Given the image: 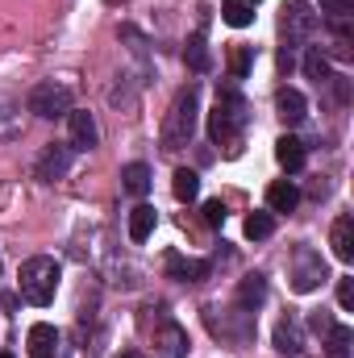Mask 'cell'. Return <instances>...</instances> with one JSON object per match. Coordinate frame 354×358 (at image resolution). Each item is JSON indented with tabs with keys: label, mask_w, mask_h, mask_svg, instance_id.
<instances>
[{
	"label": "cell",
	"mask_w": 354,
	"mask_h": 358,
	"mask_svg": "<svg viewBox=\"0 0 354 358\" xmlns=\"http://www.w3.org/2000/svg\"><path fill=\"white\" fill-rule=\"evenodd\" d=\"M0 358H13V355H4V350H0Z\"/></svg>",
	"instance_id": "30"
},
{
	"label": "cell",
	"mask_w": 354,
	"mask_h": 358,
	"mask_svg": "<svg viewBox=\"0 0 354 358\" xmlns=\"http://www.w3.org/2000/svg\"><path fill=\"white\" fill-rule=\"evenodd\" d=\"M304 76L309 80H330V59H325V50L321 46H309V55H304Z\"/></svg>",
	"instance_id": "25"
},
{
	"label": "cell",
	"mask_w": 354,
	"mask_h": 358,
	"mask_svg": "<svg viewBox=\"0 0 354 358\" xmlns=\"http://www.w3.org/2000/svg\"><path fill=\"white\" fill-rule=\"evenodd\" d=\"M29 113H38L42 121L67 117V113H71V88L59 84V80H42L38 88L29 92Z\"/></svg>",
	"instance_id": "4"
},
{
	"label": "cell",
	"mask_w": 354,
	"mask_h": 358,
	"mask_svg": "<svg viewBox=\"0 0 354 358\" xmlns=\"http://www.w3.org/2000/svg\"><path fill=\"white\" fill-rule=\"evenodd\" d=\"M183 63L192 71H208V46H204V34H192L187 46H183Z\"/></svg>",
	"instance_id": "21"
},
{
	"label": "cell",
	"mask_w": 354,
	"mask_h": 358,
	"mask_svg": "<svg viewBox=\"0 0 354 358\" xmlns=\"http://www.w3.org/2000/svg\"><path fill=\"white\" fill-rule=\"evenodd\" d=\"M71 171V146H46L42 150V159H38V179L42 183H55V179H63Z\"/></svg>",
	"instance_id": "7"
},
{
	"label": "cell",
	"mask_w": 354,
	"mask_h": 358,
	"mask_svg": "<svg viewBox=\"0 0 354 358\" xmlns=\"http://www.w3.org/2000/svg\"><path fill=\"white\" fill-rule=\"evenodd\" d=\"M275 113H279L283 125H300V121L309 117V100L296 88H279L275 92Z\"/></svg>",
	"instance_id": "9"
},
{
	"label": "cell",
	"mask_w": 354,
	"mask_h": 358,
	"mask_svg": "<svg viewBox=\"0 0 354 358\" xmlns=\"http://www.w3.org/2000/svg\"><path fill=\"white\" fill-rule=\"evenodd\" d=\"M167 271L183 279V283H200L208 275V263L204 259H183V255H167Z\"/></svg>",
	"instance_id": "13"
},
{
	"label": "cell",
	"mask_w": 354,
	"mask_h": 358,
	"mask_svg": "<svg viewBox=\"0 0 354 358\" xmlns=\"http://www.w3.org/2000/svg\"><path fill=\"white\" fill-rule=\"evenodd\" d=\"M196 113H200V92H196V84H187V88L171 100L167 117H163V129H159L163 150H179V146L192 142V134H196Z\"/></svg>",
	"instance_id": "1"
},
{
	"label": "cell",
	"mask_w": 354,
	"mask_h": 358,
	"mask_svg": "<svg viewBox=\"0 0 354 358\" xmlns=\"http://www.w3.org/2000/svg\"><path fill=\"white\" fill-rule=\"evenodd\" d=\"M271 234H275V217H271V213H250V217H246V238H250V242H263Z\"/></svg>",
	"instance_id": "26"
},
{
	"label": "cell",
	"mask_w": 354,
	"mask_h": 358,
	"mask_svg": "<svg viewBox=\"0 0 354 358\" xmlns=\"http://www.w3.org/2000/svg\"><path fill=\"white\" fill-rule=\"evenodd\" d=\"M279 29H283L288 42H304V38H313V29H317V13H313V4H304V0H288V4H283V17H279Z\"/></svg>",
	"instance_id": "5"
},
{
	"label": "cell",
	"mask_w": 354,
	"mask_h": 358,
	"mask_svg": "<svg viewBox=\"0 0 354 358\" xmlns=\"http://www.w3.org/2000/svg\"><path fill=\"white\" fill-rule=\"evenodd\" d=\"M204 221H208V225H225V204H221V200H208V204H204Z\"/></svg>",
	"instance_id": "29"
},
{
	"label": "cell",
	"mask_w": 354,
	"mask_h": 358,
	"mask_svg": "<svg viewBox=\"0 0 354 358\" xmlns=\"http://www.w3.org/2000/svg\"><path fill=\"white\" fill-rule=\"evenodd\" d=\"M275 350L288 358H296L304 350V329H300V321H292V317H283L279 325H275Z\"/></svg>",
	"instance_id": "12"
},
{
	"label": "cell",
	"mask_w": 354,
	"mask_h": 358,
	"mask_svg": "<svg viewBox=\"0 0 354 358\" xmlns=\"http://www.w3.org/2000/svg\"><path fill=\"white\" fill-rule=\"evenodd\" d=\"M275 159H279V167H283V171H300V167H304V142L283 134V138L275 142Z\"/></svg>",
	"instance_id": "14"
},
{
	"label": "cell",
	"mask_w": 354,
	"mask_h": 358,
	"mask_svg": "<svg viewBox=\"0 0 354 358\" xmlns=\"http://www.w3.org/2000/svg\"><path fill=\"white\" fill-rule=\"evenodd\" d=\"M159 346H163L171 358H183V355H187V334L179 329L176 321H167V325L159 329Z\"/></svg>",
	"instance_id": "19"
},
{
	"label": "cell",
	"mask_w": 354,
	"mask_h": 358,
	"mask_svg": "<svg viewBox=\"0 0 354 358\" xmlns=\"http://www.w3.org/2000/svg\"><path fill=\"white\" fill-rule=\"evenodd\" d=\"M300 204V187L292 179H275L267 187V213H292Z\"/></svg>",
	"instance_id": "11"
},
{
	"label": "cell",
	"mask_w": 354,
	"mask_h": 358,
	"mask_svg": "<svg viewBox=\"0 0 354 358\" xmlns=\"http://www.w3.org/2000/svg\"><path fill=\"white\" fill-rule=\"evenodd\" d=\"M338 304H342L346 313L354 308V279H351V275H342V279H338Z\"/></svg>",
	"instance_id": "28"
},
{
	"label": "cell",
	"mask_w": 354,
	"mask_h": 358,
	"mask_svg": "<svg viewBox=\"0 0 354 358\" xmlns=\"http://www.w3.org/2000/svg\"><path fill=\"white\" fill-rule=\"evenodd\" d=\"M330 246H334V255H338L342 263H354V217L351 213H342V217L334 221V229H330Z\"/></svg>",
	"instance_id": "10"
},
{
	"label": "cell",
	"mask_w": 354,
	"mask_h": 358,
	"mask_svg": "<svg viewBox=\"0 0 354 358\" xmlns=\"http://www.w3.org/2000/svg\"><path fill=\"white\" fill-rule=\"evenodd\" d=\"M171 192H176V200H196L200 196V176L196 171H187V167H179L176 176H171Z\"/></svg>",
	"instance_id": "20"
},
{
	"label": "cell",
	"mask_w": 354,
	"mask_h": 358,
	"mask_svg": "<svg viewBox=\"0 0 354 358\" xmlns=\"http://www.w3.org/2000/svg\"><path fill=\"white\" fill-rule=\"evenodd\" d=\"M267 300V279L263 275H246L242 283H238V304L242 308H259Z\"/></svg>",
	"instance_id": "18"
},
{
	"label": "cell",
	"mask_w": 354,
	"mask_h": 358,
	"mask_svg": "<svg viewBox=\"0 0 354 358\" xmlns=\"http://www.w3.org/2000/svg\"><path fill=\"white\" fill-rule=\"evenodd\" d=\"M321 13H325L334 25H346V17H351V0H321Z\"/></svg>",
	"instance_id": "27"
},
{
	"label": "cell",
	"mask_w": 354,
	"mask_h": 358,
	"mask_svg": "<svg viewBox=\"0 0 354 358\" xmlns=\"http://www.w3.org/2000/svg\"><path fill=\"white\" fill-rule=\"evenodd\" d=\"M221 17H225V25H234V29H246V25L255 21V4H246V0H229Z\"/></svg>",
	"instance_id": "23"
},
{
	"label": "cell",
	"mask_w": 354,
	"mask_h": 358,
	"mask_svg": "<svg viewBox=\"0 0 354 358\" xmlns=\"http://www.w3.org/2000/svg\"><path fill=\"white\" fill-rule=\"evenodd\" d=\"M250 67H255V46H234L229 50V71H234V80H246L250 76Z\"/></svg>",
	"instance_id": "24"
},
{
	"label": "cell",
	"mask_w": 354,
	"mask_h": 358,
	"mask_svg": "<svg viewBox=\"0 0 354 358\" xmlns=\"http://www.w3.org/2000/svg\"><path fill=\"white\" fill-rule=\"evenodd\" d=\"M351 325H330V338H325V350H330V358H351Z\"/></svg>",
	"instance_id": "22"
},
{
	"label": "cell",
	"mask_w": 354,
	"mask_h": 358,
	"mask_svg": "<svg viewBox=\"0 0 354 358\" xmlns=\"http://www.w3.org/2000/svg\"><path fill=\"white\" fill-rule=\"evenodd\" d=\"M242 125H246V100L238 92H221L208 113V138L221 146H234L242 138Z\"/></svg>",
	"instance_id": "3"
},
{
	"label": "cell",
	"mask_w": 354,
	"mask_h": 358,
	"mask_svg": "<svg viewBox=\"0 0 354 358\" xmlns=\"http://www.w3.org/2000/svg\"><path fill=\"white\" fill-rule=\"evenodd\" d=\"M59 346V329L55 325H34L29 329V355L34 358H50Z\"/></svg>",
	"instance_id": "16"
},
{
	"label": "cell",
	"mask_w": 354,
	"mask_h": 358,
	"mask_svg": "<svg viewBox=\"0 0 354 358\" xmlns=\"http://www.w3.org/2000/svg\"><path fill=\"white\" fill-rule=\"evenodd\" d=\"M321 283H325V263H321V255H317V250H300L296 263H292V287H296V292H313V287H321Z\"/></svg>",
	"instance_id": "6"
},
{
	"label": "cell",
	"mask_w": 354,
	"mask_h": 358,
	"mask_svg": "<svg viewBox=\"0 0 354 358\" xmlns=\"http://www.w3.org/2000/svg\"><path fill=\"white\" fill-rule=\"evenodd\" d=\"M121 187H125L129 196H146V192H150V167H146V163L121 167Z\"/></svg>",
	"instance_id": "17"
},
{
	"label": "cell",
	"mask_w": 354,
	"mask_h": 358,
	"mask_svg": "<svg viewBox=\"0 0 354 358\" xmlns=\"http://www.w3.org/2000/svg\"><path fill=\"white\" fill-rule=\"evenodd\" d=\"M246 4H259V0H246Z\"/></svg>",
	"instance_id": "31"
},
{
	"label": "cell",
	"mask_w": 354,
	"mask_h": 358,
	"mask_svg": "<svg viewBox=\"0 0 354 358\" xmlns=\"http://www.w3.org/2000/svg\"><path fill=\"white\" fill-rule=\"evenodd\" d=\"M67 125H71V146H76V150H92V146L100 142V129H96V117H92V113L71 108V113H67Z\"/></svg>",
	"instance_id": "8"
},
{
	"label": "cell",
	"mask_w": 354,
	"mask_h": 358,
	"mask_svg": "<svg viewBox=\"0 0 354 358\" xmlns=\"http://www.w3.org/2000/svg\"><path fill=\"white\" fill-rule=\"evenodd\" d=\"M21 296L29 300V304H50L55 300V292H59V279H63V267L50 259V255H38V259H29V263H21Z\"/></svg>",
	"instance_id": "2"
},
{
	"label": "cell",
	"mask_w": 354,
	"mask_h": 358,
	"mask_svg": "<svg viewBox=\"0 0 354 358\" xmlns=\"http://www.w3.org/2000/svg\"><path fill=\"white\" fill-rule=\"evenodd\" d=\"M155 225H159V213H155L150 204H138V208L129 213V238H134V242H146V238L155 234Z\"/></svg>",
	"instance_id": "15"
}]
</instances>
